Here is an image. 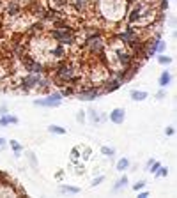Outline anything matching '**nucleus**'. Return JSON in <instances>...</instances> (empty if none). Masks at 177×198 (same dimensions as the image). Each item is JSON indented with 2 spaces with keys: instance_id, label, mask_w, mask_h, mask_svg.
Returning <instances> with one entry per match:
<instances>
[{
  "instance_id": "1",
  "label": "nucleus",
  "mask_w": 177,
  "mask_h": 198,
  "mask_svg": "<svg viewBox=\"0 0 177 198\" xmlns=\"http://www.w3.org/2000/svg\"><path fill=\"white\" fill-rule=\"evenodd\" d=\"M34 104H37V106H59L60 104V94H53L46 99H37V101H34Z\"/></svg>"
},
{
  "instance_id": "2",
  "label": "nucleus",
  "mask_w": 177,
  "mask_h": 198,
  "mask_svg": "<svg viewBox=\"0 0 177 198\" xmlns=\"http://www.w3.org/2000/svg\"><path fill=\"white\" fill-rule=\"evenodd\" d=\"M124 117H126V113H124L122 108H117V110H113V112L110 113V120H112L113 124H122V122H124Z\"/></svg>"
},
{
  "instance_id": "3",
  "label": "nucleus",
  "mask_w": 177,
  "mask_h": 198,
  "mask_svg": "<svg viewBox=\"0 0 177 198\" xmlns=\"http://www.w3.org/2000/svg\"><path fill=\"white\" fill-rule=\"evenodd\" d=\"M53 37H57L60 42H69L71 41V32L69 30H55Z\"/></svg>"
},
{
  "instance_id": "4",
  "label": "nucleus",
  "mask_w": 177,
  "mask_h": 198,
  "mask_svg": "<svg viewBox=\"0 0 177 198\" xmlns=\"http://www.w3.org/2000/svg\"><path fill=\"white\" fill-rule=\"evenodd\" d=\"M7 124H18V117H14V115H4L0 119V126H7Z\"/></svg>"
},
{
  "instance_id": "5",
  "label": "nucleus",
  "mask_w": 177,
  "mask_h": 198,
  "mask_svg": "<svg viewBox=\"0 0 177 198\" xmlns=\"http://www.w3.org/2000/svg\"><path fill=\"white\" fill-rule=\"evenodd\" d=\"M131 97H133L135 101H144V99L147 97V92H145V90H133V92H131Z\"/></svg>"
},
{
  "instance_id": "6",
  "label": "nucleus",
  "mask_w": 177,
  "mask_h": 198,
  "mask_svg": "<svg viewBox=\"0 0 177 198\" xmlns=\"http://www.w3.org/2000/svg\"><path fill=\"white\" fill-rule=\"evenodd\" d=\"M98 97V90H90V92H83L82 96H80V99H85V101H92V99H96Z\"/></svg>"
},
{
  "instance_id": "7",
  "label": "nucleus",
  "mask_w": 177,
  "mask_h": 198,
  "mask_svg": "<svg viewBox=\"0 0 177 198\" xmlns=\"http://www.w3.org/2000/svg\"><path fill=\"white\" fill-rule=\"evenodd\" d=\"M59 74H60V78H64V80H66V78H71V76H73V69H71V67H62V69L59 71Z\"/></svg>"
},
{
  "instance_id": "8",
  "label": "nucleus",
  "mask_w": 177,
  "mask_h": 198,
  "mask_svg": "<svg viewBox=\"0 0 177 198\" xmlns=\"http://www.w3.org/2000/svg\"><path fill=\"white\" fill-rule=\"evenodd\" d=\"M168 83H170V74L165 71V73H161V76H160V85H161V87H167Z\"/></svg>"
},
{
  "instance_id": "9",
  "label": "nucleus",
  "mask_w": 177,
  "mask_h": 198,
  "mask_svg": "<svg viewBox=\"0 0 177 198\" xmlns=\"http://www.w3.org/2000/svg\"><path fill=\"white\" fill-rule=\"evenodd\" d=\"M128 166H129V161H128L126 158H124V159H119V163H117V170H119V172H124Z\"/></svg>"
},
{
  "instance_id": "10",
  "label": "nucleus",
  "mask_w": 177,
  "mask_h": 198,
  "mask_svg": "<svg viewBox=\"0 0 177 198\" xmlns=\"http://www.w3.org/2000/svg\"><path fill=\"white\" fill-rule=\"evenodd\" d=\"M48 131L50 133H55V135H66V129L64 127H59V126H50Z\"/></svg>"
},
{
  "instance_id": "11",
  "label": "nucleus",
  "mask_w": 177,
  "mask_h": 198,
  "mask_svg": "<svg viewBox=\"0 0 177 198\" xmlns=\"http://www.w3.org/2000/svg\"><path fill=\"white\" fill-rule=\"evenodd\" d=\"M60 191L62 193H80V189L78 188H73V186H60Z\"/></svg>"
},
{
  "instance_id": "12",
  "label": "nucleus",
  "mask_w": 177,
  "mask_h": 198,
  "mask_svg": "<svg viewBox=\"0 0 177 198\" xmlns=\"http://www.w3.org/2000/svg\"><path fill=\"white\" fill-rule=\"evenodd\" d=\"M101 152H103L105 156H110V158H112V156L115 154V149H113V147H101Z\"/></svg>"
},
{
  "instance_id": "13",
  "label": "nucleus",
  "mask_w": 177,
  "mask_h": 198,
  "mask_svg": "<svg viewBox=\"0 0 177 198\" xmlns=\"http://www.w3.org/2000/svg\"><path fill=\"white\" fill-rule=\"evenodd\" d=\"M158 168H160V163H158V161H149V172L156 174V172H158Z\"/></svg>"
},
{
  "instance_id": "14",
  "label": "nucleus",
  "mask_w": 177,
  "mask_h": 198,
  "mask_svg": "<svg viewBox=\"0 0 177 198\" xmlns=\"http://www.w3.org/2000/svg\"><path fill=\"white\" fill-rule=\"evenodd\" d=\"M11 147L14 149V152H16V156H20V152H21V145H20L18 142H14V140H11Z\"/></svg>"
},
{
  "instance_id": "15",
  "label": "nucleus",
  "mask_w": 177,
  "mask_h": 198,
  "mask_svg": "<svg viewBox=\"0 0 177 198\" xmlns=\"http://www.w3.org/2000/svg\"><path fill=\"white\" fill-rule=\"evenodd\" d=\"M126 182H128V177L124 175V177H122V179H119V182L115 184V189H121L122 186H126Z\"/></svg>"
},
{
  "instance_id": "16",
  "label": "nucleus",
  "mask_w": 177,
  "mask_h": 198,
  "mask_svg": "<svg viewBox=\"0 0 177 198\" xmlns=\"http://www.w3.org/2000/svg\"><path fill=\"white\" fill-rule=\"evenodd\" d=\"M167 174H168V170H167V168H161V166H160V168H158V172H156V175H158V177H165Z\"/></svg>"
},
{
  "instance_id": "17",
  "label": "nucleus",
  "mask_w": 177,
  "mask_h": 198,
  "mask_svg": "<svg viewBox=\"0 0 177 198\" xmlns=\"http://www.w3.org/2000/svg\"><path fill=\"white\" fill-rule=\"evenodd\" d=\"M158 60H160V64H170L172 58H170V57H160Z\"/></svg>"
},
{
  "instance_id": "18",
  "label": "nucleus",
  "mask_w": 177,
  "mask_h": 198,
  "mask_svg": "<svg viewBox=\"0 0 177 198\" xmlns=\"http://www.w3.org/2000/svg\"><path fill=\"white\" fill-rule=\"evenodd\" d=\"M103 179H105L103 175H101V177H98V179H94V181H92V186H98V184H101V182H103Z\"/></svg>"
},
{
  "instance_id": "19",
  "label": "nucleus",
  "mask_w": 177,
  "mask_h": 198,
  "mask_svg": "<svg viewBox=\"0 0 177 198\" xmlns=\"http://www.w3.org/2000/svg\"><path fill=\"white\" fill-rule=\"evenodd\" d=\"M144 186H145V182H138V184H135L133 188H135V191H138V189H142Z\"/></svg>"
},
{
  "instance_id": "20",
  "label": "nucleus",
  "mask_w": 177,
  "mask_h": 198,
  "mask_svg": "<svg viewBox=\"0 0 177 198\" xmlns=\"http://www.w3.org/2000/svg\"><path fill=\"white\" fill-rule=\"evenodd\" d=\"M90 117H92V120H96V122L99 120V117L96 115V112H94V110H90Z\"/></svg>"
},
{
  "instance_id": "21",
  "label": "nucleus",
  "mask_w": 177,
  "mask_h": 198,
  "mask_svg": "<svg viewBox=\"0 0 177 198\" xmlns=\"http://www.w3.org/2000/svg\"><path fill=\"white\" fill-rule=\"evenodd\" d=\"M121 60L128 64V60H129V58H128V55H126V53H121Z\"/></svg>"
},
{
  "instance_id": "22",
  "label": "nucleus",
  "mask_w": 177,
  "mask_h": 198,
  "mask_svg": "<svg viewBox=\"0 0 177 198\" xmlns=\"http://www.w3.org/2000/svg\"><path fill=\"white\" fill-rule=\"evenodd\" d=\"M138 197H140V198H147V197H149V193H147V191H142Z\"/></svg>"
},
{
  "instance_id": "23",
  "label": "nucleus",
  "mask_w": 177,
  "mask_h": 198,
  "mask_svg": "<svg viewBox=\"0 0 177 198\" xmlns=\"http://www.w3.org/2000/svg\"><path fill=\"white\" fill-rule=\"evenodd\" d=\"M0 145H5V140L4 138H0Z\"/></svg>"
},
{
  "instance_id": "24",
  "label": "nucleus",
  "mask_w": 177,
  "mask_h": 198,
  "mask_svg": "<svg viewBox=\"0 0 177 198\" xmlns=\"http://www.w3.org/2000/svg\"><path fill=\"white\" fill-rule=\"evenodd\" d=\"M2 149H4V145H0V150H2Z\"/></svg>"
}]
</instances>
